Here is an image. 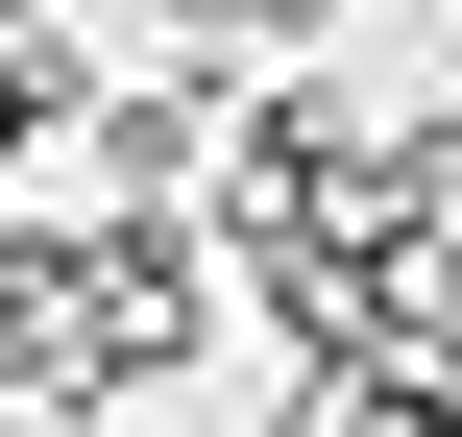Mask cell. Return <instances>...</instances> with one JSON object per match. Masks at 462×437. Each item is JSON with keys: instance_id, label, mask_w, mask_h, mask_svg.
<instances>
[{"instance_id": "obj_2", "label": "cell", "mask_w": 462, "mask_h": 437, "mask_svg": "<svg viewBox=\"0 0 462 437\" xmlns=\"http://www.w3.org/2000/svg\"><path fill=\"white\" fill-rule=\"evenodd\" d=\"M24 122H73V73H49V49L0 24V146H24Z\"/></svg>"}, {"instance_id": "obj_1", "label": "cell", "mask_w": 462, "mask_h": 437, "mask_svg": "<svg viewBox=\"0 0 462 437\" xmlns=\"http://www.w3.org/2000/svg\"><path fill=\"white\" fill-rule=\"evenodd\" d=\"M171 24H195V49H317L341 0H171Z\"/></svg>"}]
</instances>
